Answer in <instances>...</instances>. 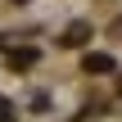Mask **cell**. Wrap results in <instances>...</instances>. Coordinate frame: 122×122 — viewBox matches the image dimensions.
Returning a JSON list of instances; mask_svg holds the SVG:
<instances>
[{
	"label": "cell",
	"instance_id": "obj_1",
	"mask_svg": "<svg viewBox=\"0 0 122 122\" xmlns=\"http://www.w3.org/2000/svg\"><path fill=\"white\" fill-rule=\"evenodd\" d=\"M86 68H91V72H109V68H113V59H109V54H91V59H86Z\"/></svg>",
	"mask_w": 122,
	"mask_h": 122
},
{
	"label": "cell",
	"instance_id": "obj_2",
	"mask_svg": "<svg viewBox=\"0 0 122 122\" xmlns=\"http://www.w3.org/2000/svg\"><path fill=\"white\" fill-rule=\"evenodd\" d=\"M9 118H14V109H9V104L0 100V122H9Z\"/></svg>",
	"mask_w": 122,
	"mask_h": 122
}]
</instances>
